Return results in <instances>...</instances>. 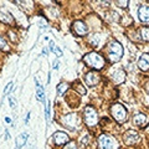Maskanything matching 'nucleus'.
<instances>
[{
  "label": "nucleus",
  "mask_w": 149,
  "mask_h": 149,
  "mask_svg": "<svg viewBox=\"0 0 149 149\" xmlns=\"http://www.w3.org/2000/svg\"><path fill=\"white\" fill-rule=\"evenodd\" d=\"M83 62H85L88 67L93 70H102L104 67V58L103 56L97 54V52H90L83 56Z\"/></svg>",
  "instance_id": "nucleus-1"
},
{
  "label": "nucleus",
  "mask_w": 149,
  "mask_h": 149,
  "mask_svg": "<svg viewBox=\"0 0 149 149\" xmlns=\"http://www.w3.org/2000/svg\"><path fill=\"white\" fill-rule=\"evenodd\" d=\"M123 56V46L118 41H111L108 45V57L111 62H118Z\"/></svg>",
  "instance_id": "nucleus-2"
},
{
  "label": "nucleus",
  "mask_w": 149,
  "mask_h": 149,
  "mask_svg": "<svg viewBox=\"0 0 149 149\" xmlns=\"http://www.w3.org/2000/svg\"><path fill=\"white\" fill-rule=\"evenodd\" d=\"M119 144L113 136L109 134H101L98 138V148L100 149H118Z\"/></svg>",
  "instance_id": "nucleus-3"
},
{
  "label": "nucleus",
  "mask_w": 149,
  "mask_h": 149,
  "mask_svg": "<svg viewBox=\"0 0 149 149\" xmlns=\"http://www.w3.org/2000/svg\"><path fill=\"white\" fill-rule=\"evenodd\" d=\"M111 113L112 117H113L118 123H123L125 119H127V111H125L124 106L120 103H114L111 107Z\"/></svg>",
  "instance_id": "nucleus-4"
},
{
  "label": "nucleus",
  "mask_w": 149,
  "mask_h": 149,
  "mask_svg": "<svg viewBox=\"0 0 149 149\" xmlns=\"http://www.w3.org/2000/svg\"><path fill=\"white\" fill-rule=\"evenodd\" d=\"M83 118H85V123L88 127H95V125L98 123V116H97V112L92 106H87L85 108Z\"/></svg>",
  "instance_id": "nucleus-5"
},
{
  "label": "nucleus",
  "mask_w": 149,
  "mask_h": 149,
  "mask_svg": "<svg viewBox=\"0 0 149 149\" xmlns=\"http://www.w3.org/2000/svg\"><path fill=\"white\" fill-rule=\"evenodd\" d=\"M80 122H81V119L78 118V116L76 113H70L61 118L62 125H65V127L68 129H76Z\"/></svg>",
  "instance_id": "nucleus-6"
},
{
  "label": "nucleus",
  "mask_w": 149,
  "mask_h": 149,
  "mask_svg": "<svg viewBox=\"0 0 149 149\" xmlns=\"http://www.w3.org/2000/svg\"><path fill=\"white\" fill-rule=\"evenodd\" d=\"M123 141L128 146H133V144H137L141 142V137H139V134L136 130H127L123 136Z\"/></svg>",
  "instance_id": "nucleus-7"
},
{
  "label": "nucleus",
  "mask_w": 149,
  "mask_h": 149,
  "mask_svg": "<svg viewBox=\"0 0 149 149\" xmlns=\"http://www.w3.org/2000/svg\"><path fill=\"white\" fill-rule=\"evenodd\" d=\"M72 30L74 31V34L78 35V36H85V35H87V32H88V27L85 25V22L83 21L77 20V21L73 22Z\"/></svg>",
  "instance_id": "nucleus-8"
},
{
  "label": "nucleus",
  "mask_w": 149,
  "mask_h": 149,
  "mask_svg": "<svg viewBox=\"0 0 149 149\" xmlns=\"http://www.w3.org/2000/svg\"><path fill=\"white\" fill-rule=\"evenodd\" d=\"M85 81H86V83L88 86H96L97 83L101 81V76L95 71H90V72L86 73Z\"/></svg>",
  "instance_id": "nucleus-9"
},
{
  "label": "nucleus",
  "mask_w": 149,
  "mask_h": 149,
  "mask_svg": "<svg viewBox=\"0 0 149 149\" xmlns=\"http://www.w3.org/2000/svg\"><path fill=\"white\" fill-rule=\"evenodd\" d=\"M54 142L57 146H63V144L70 142V137L65 132H56L54 134Z\"/></svg>",
  "instance_id": "nucleus-10"
},
{
  "label": "nucleus",
  "mask_w": 149,
  "mask_h": 149,
  "mask_svg": "<svg viewBox=\"0 0 149 149\" xmlns=\"http://www.w3.org/2000/svg\"><path fill=\"white\" fill-rule=\"evenodd\" d=\"M138 19L142 22H149V5H141L139 6Z\"/></svg>",
  "instance_id": "nucleus-11"
},
{
  "label": "nucleus",
  "mask_w": 149,
  "mask_h": 149,
  "mask_svg": "<svg viewBox=\"0 0 149 149\" xmlns=\"http://www.w3.org/2000/svg\"><path fill=\"white\" fill-rule=\"evenodd\" d=\"M149 122V118L147 117L146 114H143V113H137L136 116L133 117V123L137 125V127H146L147 123Z\"/></svg>",
  "instance_id": "nucleus-12"
},
{
  "label": "nucleus",
  "mask_w": 149,
  "mask_h": 149,
  "mask_svg": "<svg viewBox=\"0 0 149 149\" xmlns=\"http://www.w3.org/2000/svg\"><path fill=\"white\" fill-rule=\"evenodd\" d=\"M138 67L142 71H149V54H143L138 60Z\"/></svg>",
  "instance_id": "nucleus-13"
},
{
  "label": "nucleus",
  "mask_w": 149,
  "mask_h": 149,
  "mask_svg": "<svg viewBox=\"0 0 149 149\" xmlns=\"http://www.w3.org/2000/svg\"><path fill=\"white\" fill-rule=\"evenodd\" d=\"M0 21L4 22V24H13L14 19L10 11H8L6 9H0Z\"/></svg>",
  "instance_id": "nucleus-14"
},
{
  "label": "nucleus",
  "mask_w": 149,
  "mask_h": 149,
  "mask_svg": "<svg viewBox=\"0 0 149 149\" xmlns=\"http://www.w3.org/2000/svg\"><path fill=\"white\" fill-rule=\"evenodd\" d=\"M112 80H113L116 83H123L124 80H125V72L123 70H117V71H114L113 74H112Z\"/></svg>",
  "instance_id": "nucleus-15"
},
{
  "label": "nucleus",
  "mask_w": 149,
  "mask_h": 149,
  "mask_svg": "<svg viewBox=\"0 0 149 149\" xmlns=\"http://www.w3.org/2000/svg\"><path fill=\"white\" fill-rule=\"evenodd\" d=\"M36 82V95H37V100H39L40 102H45V95H44V88L41 87L39 83H37V81L35 80Z\"/></svg>",
  "instance_id": "nucleus-16"
},
{
  "label": "nucleus",
  "mask_w": 149,
  "mask_h": 149,
  "mask_svg": "<svg viewBox=\"0 0 149 149\" xmlns=\"http://www.w3.org/2000/svg\"><path fill=\"white\" fill-rule=\"evenodd\" d=\"M26 139H27V134H26V133L20 134V137H19V138L16 139V149H19V148L21 149V147L25 144Z\"/></svg>",
  "instance_id": "nucleus-17"
},
{
  "label": "nucleus",
  "mask_w": 149,
  "mask_h": 149,
  "mask_svg": "<svg viewBox=\"0 0 149 149\" xmlns=\"http://www.w3.org/2000/svg\"><path fill=\"white\" fill-rule=\"evenodd\" d=\"M73 88L76 90L78 93H81V95H86V88L82 86V83L80 81H76L73 83Z\"/></svg>",
  "instance_id": "nucleus-18"
},
{
  "label": "nucleus",
  "mask_w": 149,
  "mask_h": 149,
  "mask_svg": "<svg viewBox=\"0 0 149 149\" xmlns=\"http://www.w3.org/2000/svg\"><path fill=\"white\" fill-rule=\"evenodd\" d=\"M68 88H70V86L67 85L66 82H62V83H60V85L57 86V95H60V96H61V95H63V93L66 92V91L68 90Z\"/></svg>",
  "instance_id": "nucleus-19"
},
{
  "label": "nucleus",
  "mask_w": 149,
  "mask_h": 149,
  "mask_svg": "<svg viewBox=\"0 0 149 149\" xmlns=\"http://www.w3.org/2000/svg\"><path fill=\"white\" fill-rule=\"evenodd\" d=\"M141 36L144 41H149V27L144 26L141 29Z\"/></svg>",
  "instance_id": "nucleus-20"
},
{
  "label": "nucleus",
  "mask_w": 149,
  "mask_h": 149,
  "mask_svg": "<svg viewBox=\"0 0 149 149\" xmlns=\"http://www.w3.org/2000/svg\"><path fill=\"white\" fill-rule=\"evenodd\" d=\"M0 50H3V51H9V46H8V44H6V41L3 39L1 36H0Z\"/></svg>",
  "instance_id": "nucleus-21"
},
{
  "label": "nucleus",
  "mask_w": 149,
  "mask_h": 149,
  "mask_svg": "<svg viewBox=\"0 0 149 149\" xmlns=\"http://www.w3.org/2000/svg\"><path fill=\"white\" fill-rule=\"evenodd\" d=\"M63 149H77V144L74 142H68Z\"/></svg>",
  "instance_id": "nucleus-22"
},
{
  "label": "nucleus",
  "mask_w": 149,
  "mask_h": 149,
  "mask_svg": "<svg viewBox=\"0 0 149 149\" xmlns=\"http://www.w3.org/2000/svg\"><path fill=\"white\" fill-rule=\"evenodd\" d=\"M9 103H10L11 108H15V107H16V101H15L14 97H9Z\"/></svg>",
  "instance_id": "nucleus-23"
},
{
  "label": "nucleus",
  "mask_w": 149,
  "mask_h": 149,
  "mask_svg": "<svg viewBox=\"0 0 149 149\" xmlns=\"http://www.w3.org/2000/svg\"><path fill=\"white\" fill-rule=\"evenodd\" d=\"M128 4H129L128 0H125V1H117V5L120 6V8H127Z\"/></svg>",
  "instance_id": "nucleus-24"
},
{
  "label": "nucleus",
  "mask_w": 149,
  "mask_h": 149,
  "mask_svg": "<svg viewBox=\"0 0 149 149\" xmlns=\"http://www.w3.org/2000/svg\"><path fill=\"white\" fill-rule=\"evenodd\" d=\"M54 52L56 54V56H62V51L60 50L58 47H55V50H54Z\"/></svg>",
  "instance_id": "nucleus-25"
},
{
  "label": "nucleus",
  "mask_w": 149,
  "mask_h": 149,
  "mask_svg": "<svg viewBox=\"0 0 149 149\" xmlns=\"http://www.w3.org/2000/svg\"><path fill=\"white\" fill-rule=\"evenodd\" d=\"M11 87H13V82H9V83H8V86H6V88H5V91H4V93L6 95L8 91H9V90H11Z\"/></svg>",
  "instance_id": "nucleus-26"
},
{
  "label": "nucleus",
  "mask_w": 149,
  "mask_h": 149,
  "mask_svg": "<svg viewBox=\"0 0 149 149\" xmlns=\"http://www.w3.org/2000/svg\"><path fill=\"white\" fill-rule=\"evenodd\" d=\"M49 104H50V102H49V103H46V120H49V114H50V112H49Z\"/></svg>",
  "instance_id": "nucleus-27"
},
{
  "label": "nucleus",
  "mask_w": 149,
  "mask_h": 149,
  "mask_svg": "<svg viewBox=\"0 0 149 149\" xmlns=\"http://www.w3.org/2000/svg\"><path fill=\"white\" fill-rule=\"evenodd\" d=\"M55 47H56V46H55V44H54V41H50V50L52 51V52H54Z\"/></svg>",
  "instance_id": "nucleus-28"
},
{
  "label": "nucleus",
  "mask_w": 149,
  "mask_h": 149,
  "mask_svg": "<svg viewBox=\"0 0 149 149\" xmlns=\"http://www.w3.org/2000/svg\"><path fill=\"white\" fill-rule=\"evenodd\" d=\"M144 87H146V91H147V93L149 95V80L146 82V85H144Z\"/></svg>",
  "instance_id": "nucleus-29"
},
{
  "label": "nucleus",
  "mask_w": 149,
  "mask_h": 149,
  "mask_svg": "<svg viewBox=\"0 0 149 149\" xmlns=\"http://www.w3.org/2000/svg\"><path fill=\"white\" fill-rule=\"evenodd\" d=\"M57 67H58V60H56V61L54 62V68L57 70Z\"/></svg>",
  "instance_id": "nucleus-30"
},
{
  "label": "nucleus",
  "mask_w": 149,
  "mask_h": 149,
  "mask_svg": "<svg viewBox=\"0 0 149 149\" xmlns=\"http://www.w3.org/2000/svg\"><path fill=\"white\" fill-rule=\"evenodd\" d=\"M5 122H6V123H11V119L9 118V117H6V118H5Z\"/></svg>",
  "instance_id": "nucleus-31"
}]
</instances>
